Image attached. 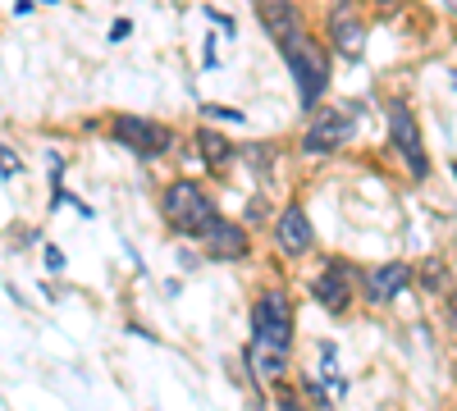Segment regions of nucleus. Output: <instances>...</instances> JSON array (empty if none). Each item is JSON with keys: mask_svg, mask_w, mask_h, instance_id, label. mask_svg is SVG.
Returning <instances> with one entry per match:
<instances>
[{"mask_svg": "<svg viewBox=\"0 0 457 411\" xmlns=\"http://www.w3.org/2000/svg\"><path fill=\"white\" fill-rule=\"evenodd\" d=\"M275 46H279V55H284V64H288V73H293V83H297L302 110L320 105V96L329 92V60H325V51L307 37V28L293 32V37H284V42H275Z\"/></svg>", "mask_w": 457, "mask_h": 411, "instance_id": "1", "label": "nucleus"}, {"mask_svg": "<svg viewBox=\"0 0 457 411\" xmlns=\"http://www.w3.org/2000/svg\"><path fill=\"white\" fill-rule=\"evenodd\" d=\"M165 219H170L174 234H193L197 238L206 224L215 219V206H211L202 183H193V178L170 183V188H165Z\"/></svg>", "mask_w": 457, "mask_h": 411, "instance_id": "2", "label": "nucleus"}, {"mask_svg": "<svg viewBox=\"0 0 457 411\" xmlns=\"http://www.w3.org/2000/svg\"><path fill=\"white\" fill-rule=\"evenodd\" d=\"M353 133H357V115H353V110L348 105H329V110H320V115L312 119V128L302 133V152H307V156H334Z\"/></svg>", "mask_w": 457, "mask_h": 411, "instance_id": "3", "label": "nucleus"}, {"mask_svg": "<svg viewBox=\"0 0 457 411\" xmlns=\"http://www.w3.org/2000/svg\"><path fill=\"white\" fill-rule=\"evenodd\" d=\"M110 137H114V142H124L129 152H137V156H146V160L165 156V152H170V142H174L165 124L146 119V115H114Z\"/></svg>", "mask_w": 457, "mask_h": 411, "instance_id": "4", "label": "nucleus"}, {"mask_svg": "<svg viewBox=\"0 0 457 411\" xmlns=\"http://www.w3.org/2000/svg\"><path fill=\"white\" fill-rule=\"evenodd\" d=\"M252 339H265V343H293V302H288V292L270 288V292H261L256 297V307H252Z\"/></svg>", "mask_w": 457, "mask_h": 411, "instance_id": "5", "label": "nucleus"}, {"mask_svg": "<svg viewBox=\"0 0 457 411\" xmlns=\"http://www.w3.org/2000/svg\"><path fill=\"white\" fill-rule=\"evenodd\" d=\"M389 142H394V152L407 160V169H411L416 178H426V174H430L426 146H421V128H416L411 110H407L403 101H389Z\"/></svg>", "mask_w": 457, "mask_h": 411, "instance_id": "6", "label": "nucleus"}, {"mask_svg": "<svg viewBox=\"0 0 457 411\" xmlns=\"http://www.w3.org/2000/svg\"><path fill=\"white\" fill-rule=\"evenodd\" d=\"M329 42L343 60H361L366 51V23L357 19L348 0H334V10H329Z\"/></svg>", "mask_w": 457, "mask_h": 411, "instance_id": "7", "label": "nucleus"}, {"mask_svg": "<svg viewBox=\"0 0 457 411\" xmlns=\"http://www.w3.org/2000/svg\"><path fill=\"white\" fill-rule=\"evenodd\" d=\"M312 297L334 316L348 311V302H353V266L348 260H329V266L312 279Z\"/></svg>", "mask_w": 457, "mask_h": 411, "instance_id": "8", "label": "nucleus"}, {"mask_svg": "<svg viewBox=\"0 0 457 411\" xmlns=\"http://www.w3.org/2000/svg\"><path fill=\"white\" fill-rule=\"evenodd\" d=\"M197 238H202V251H206L211 260H243V256H247V234L238 229V224L220 219V215L206 224Z\"/></svg>", "mask_w": 457, "mask_h": 411, "instance_id": "9", "label": "nucleus"}, {"mask_svg": "<svg viewBox=\"0 0 457 411\" xmlns=\"http://www.w3.org/2000/svg\"><path fill=\"white\" fill-rule=\"evenodd\" d=\"M275 238H279V247H284L288 256L312 251L316 234H312V219H307V210H302V206H284V210H279V219H275Z\"/></svg>", "mask_w": 457, "mask_h": 411, "instance_id": "10", "label": "nucleus"}, {"mask_svg": "<svg viewBox=\"0 0 457 411\" xmlns=\"http://www.w3.org/2000/svg\"><path fill=\"white\" fill-rule=\"evenodd\" d=\"M247 366L261 384H275L288 375V348L284 343H265V339H252L247 343Z\"/></svg>", "mask_w": 457, "mask_h": 411, "instance_id": "11", "label": "nucleus"}, {"mask_svg": "<svg viewBox=\"0 0 457 411\" xmlns=\"http://www.w3.org/2000/svg\"><path fill=\"white\" fill-rule=\"evenodd\" d=\"M407 284H411V270L403 260H385V266H375L366 275V297L370 302H394V297H403Z\"/></svg>", "mask_w": 457, "mask_h": 411, "instance_id": "12", "label": "nucleus"}, {"mask_svg": "<svg viewBox=\"0 0 457 411\" xmlns=\"http://www.w3.org/2000/svg\"><path fill=\"white\" fill-rule=\"evenodd\" d=\"M256 14H261V28L270 32L275 42L302 32V10L293 5V0H256Z\"/></svg>", "mask_w": 457, "mask_h": 411, "instance_id": "13", "label": "nucleus"}, {"mask_svg": "<svg viewBox=\"0 0 457 411\" xmlns=\"http://www.w3.org/2000/svg\"><path fill=\"white\" fill-rule=\"evenodd\" d=\"M197 152H202V160H206V165L224 169L228 160L238 156V146L228 142V137H220V133H211V128H202V133H197Z\"/></svg>", "mask_w": 457, "mask_h": 411, "instance_id": "14", "label": "nucleus"}, {"mask_svg": "<svg viewBox=\"0 0 457 411\" xmlns=\"http://www.w3.org/2000/svg\"><path fill=\"white\" fill-rule=\"evenodd\" d=\"M202 115L220 119V124H243V110H234V105H202Z\"/></svg>", "mask_w": 457, "mask_h": 411, "instance_id": "15", "label": "nucleus"}, {"mask_svg": "<svg viewBox=\"0 0 457 411\" xmlns=\"http://www.w3.org/2000/svg\"><path fill=\"white\" fill-rule=\"evenodd\" d=\"M46 270H51V275L64 270V251H60V247H46Z\"/></svg>", "mask_w": 457, "mask_h": 411, "instance_id": "16", "label": "nucleus"}, {"mask_svg": "<svg viewBox=\"0 0 457 411\" xmlns=\"http://www.w3.org/2000/svg\"><path fill=\"white\" fill-rule=\"evenodd\" d=\"M129 32H133V23H129V19H114V28H110V42H124Z\"/></svg>", "mask_w": 457, "mask_h": 411, "instance_id": "17", "label": "nucleus"}, {"mask_svg": "<svg viewBox=\"0 0 457 411\" xmlns=\"http://www.w3.org/2000/svg\"><path fill=\"white\" fill-rule=\"evenodd\" d=\"M448 320H453V329H457V292H453V302H448Z\"/></svg>", "mask_w": 457, "mask_h": 411, "instance_id": "18", "label": "nucleus"}, {"mask_svg": "<svg viewBox=\"0 0 457 411\" xmlns=\"http://www.w3.org/2000/svg\"><path fill=\"white\" fill-rule=\"evenodd\" d=\"M453 87H457V73H453Z\"/></svg>", "mask_w": 457, "mask_h": 411, "instance_id": "19", "label": "nucleus"}, {"mask_svg": "<svg viewBox=\"0 0 457 411\" xmlns=\"http://www.w3.org/2000/svg\"><path fill=\"white\" fill-rule=\"evenodd\" d=\"M51 5H60V0H51Z\"/></svg>", "mask_w": 457, "mask_h": 411, "instance_id": "20", "label": "nucleus"}]
</instances>
